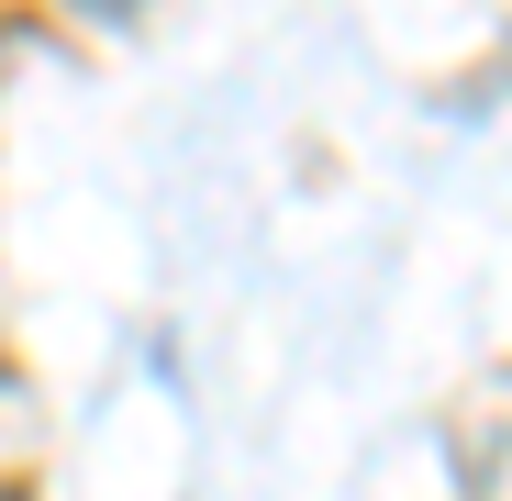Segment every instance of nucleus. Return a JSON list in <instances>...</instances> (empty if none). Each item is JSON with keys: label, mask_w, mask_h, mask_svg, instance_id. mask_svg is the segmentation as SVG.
Wrapping results in <instances>:
<instances>
[{"label": "nucleus", "mask_w": 512, "mask_h": 501, "mask_svg": "<svg viewBox=\"0 0 512 501\" xmlns=\"http://www.w3.org/2000/svg\"><path fill=\"white\" fill-rule=\"evenodd\" d=\"M0 501H34V490H0Z\"/></svg>", "instance_id": "f03ea898"}, {"label": "nucleus", "mask_w": 512, "mask_h": 501, "mask_svg": "<svg viewBox=\"0 0 512 501\" xmlns=\"http://www.w3.org/2000/svg\"><path fill=\"white\" fill-rule=\"evenodd\" d=\"M78 12H101V23H134V12H145V0H78Z\"/></svg>", "instance_id": "f257e3e1"}]
</instances>
